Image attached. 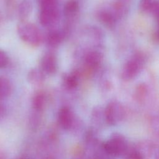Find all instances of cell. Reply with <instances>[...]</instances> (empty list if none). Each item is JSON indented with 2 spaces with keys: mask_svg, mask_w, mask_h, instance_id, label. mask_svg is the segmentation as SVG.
<instances>
[{
  "mask_svg": "<svg viewBox=\"0 0 159 159\" xmlns=\"http://www.w3.org/2000/svg\"><path fill=\"white\" fill-rule=\"evenodd\" d=\"M12 92V85L9 80L5 76H0V100L8 98Z\"/></svg>",
  "mask_w": 159,
  "mask_h": 159,
  "instance_id": "15",
  "label": "cell"
},
{
  "mask_svg": "<svg viewBox=\"0 0 159 159\" xmlns=\"http://www.w3.org/2000/svg\"><path fill=\"white\" fill-rule=\"evenodd\" d=\"M47 104V96L42 91H38L32 97V106L33 109L37 112L43 110Z\"/></svg>",
  "mask_w": 159,
  "mask_h": 159,
  "instance_id": "13",
  "label": "cell"
},
{
  "mask_svg": "<svg viewBox=\"0 0 159 159\" xmlns=\"http://www.w3.org/2000/svg\"><path fill=\"white\" fill-rule=\"evenodd\" d=\"M66 31L53 29L49 31L45 37L46 43L50 47L55 48L63 40Z\"/></svg>",
  "mask_w": 159,
  "mask_h": 159,
  "instance_id": "9",
  "label": "cell"
},
{
  "mask_svg": "<svg viewBox=\"0 0 159 159\" xmlns=\"http://www.w3.org/2000/svg\"><path fill=\"white\" fill-rule=\"evenodd\" d=\"M59 18L58 7L40 9L39 21L45 27L52 26L57 23Z\"/></svg>",
  "mask_w": 159,
  "mask_h": 159,
  "instance_id": "5",
  "label": "cell"
},
{
  "mask_svg": "<svg viewBox=\"0 0 159 159\" xmlns=\"http://www.w3.org/2000/svg\"><path fill=\"white\" fill-rule=\"evenodd\" d=\"M153 0H140V9L142 11H146L149 10L152 3Z\"/></svg>",
  "mask_w": 159,
  "mask_h": 159,
  "instance_id": "20",
  "label": "cell"
},
{
  "mask_svg": "<svg viewBox=\"0 0 159 159\" xmlns=\"http://www.w3.org/2000/svg\"><path fill=\"white\" fill-rule=\"evenodd\" d=\"M145 62L144 57L141 53L134 54L125 64L122 76L125 80H129L135 77L143 68Z\"/></svg>",
  "mask_w": 159,
  "mask_h": 159,
  "instance_id": "2",
  "label": "cell"
},
{
  "mask_svg": "<svg viewBox=\"0 0 159 159\" xmlns=\"http://www.w3.org/2000/svg\"><path fill=\"white\" fill-rule=\"evenodd\" d=\"M80 5L76 0H68L66 2L63 7L64 15L66 18L74 17L79 11Z\"/></svg>",
  "mask_w": 159,
  "mask_h": 159,
  "instance_id": "14",
  "label": "cell"
},
{
  "mask_svg": "<svg viewBox=\"0 0 159 159\" xmlns=\"http://www.w3.org/2000/svg\"><path fill=\"white\" fill-rule=\"evenodd\" d=\"M17 159H30L28 157H19V158H17Z\"/></svg>",
  "mask_w": 159,
  "mask_h": 159,
  "instance_id": "23",
  "label": "cell"
},
{
  "mask_svg": "<svg viewBox=\"0 0 159 159\" xmlns=\"http://www.w3.org/2000/svg\"><path fill=\"white\" fill-rule=\"evenodd\" d=\"M80 73L78 71H73L70 73L65 74L62 76L63 86L68 90L75 89L79 83Z\"/></svg>",
  "mask_w": 159,
  "mask_h": 159,
  "instance_id": "10",
  "label": "cell"
},
{
  "mask_svg": "<svg viewBox=\"0 0 159 159\" xmlns=\"http://www.w3.org/2000/svg\"><path fill=\"white\" fill-rule=\"evenodd\" d=\"M98 16L101 22H102V23L108 26L112 25L115 21V18L113 14L110 12L106 11H101L99 13Z\"/></svg>",
  "mask_w": 159,
  "mask_h": 159,
  "instance_id": "16",
  "label": "cell"
},
{
  "mask_svg": "<svg viewBox=\"0 0 159 159\" xmlns=\"http://www.w3.org/2000/svg\"><path fill=\"white\" fill-rule=\"evenodd\" d=\"M9 62V57L7 53L0 50V69L5 68Z\"/></svg>",
  "mask_w": 159,
  "mask_h": 159,
  "instance_id": "19",
  "label": "cell"
},
{
  "mask_svg": "<svg viewBox=\"0 0 159 159\" xmlns=\"http://www.w3.org/2000/svg\"><path fill=\"white\" fill-rule=\"evenodd\" d=\"M58 63L55 55L47 53L43 55L40 63V68L45 75H53L57 71Z\"/></svg>",
  "mask_w": 159,
  "mask_h": 159,
  "instance_id": "6",
  "label": "cell"
},
{
  "mask_svg": "<svg viewBox=\"0 0 159 159\" xmlns=\"http://www.w3.org/2000/svg\"><path fill=\"white\" fill-rule=\"evenodd\" d=\"M7 114V109L6 106L1 102H0V120L3 119Z\"/></svg>",
  "mask_w": 159,
  "mask_h": 159,
  "instance_id": "21",
  "label": "cell"
},
{
  "mask_svg": "<svg viewBox=\"0 0 159 159\" xmlns=\"http://www.w3.org/2000/svg\"><path fill=\"white\" fill-rule=\"evenodd\" d=\"M102 61V55L96 50L88 52L84 57V66L89 70H95L100 65Z\"/></svg>",
  "mask_w": 159,
  "mask_h": 159,
  "instance_id": "8",
  "label": "cell"
},
{
  "mask_svg": "<svg viewBox=\"0 0 159 159\" xmlns=\"http://www.w3.org/2000/svg\"><path fill=\"white\" fill-rule=\"evenodd\" d=\"M125 112L123 106L117 101H111L104 110L106 122L111 125H115L120 122L124 117Z\"/></svg>",
  "mask_w": 159,
  "mask_h": 159,
  "instance_id": "4",
  "label": "cell"
},
{
  "mask_svg": "<svg viewBox=\"0 0 159 159\" xmlns=\"http://www.w3.org/2000/svg\"><path fill=\"white\" fill-rule=\"evenodd\" d=\"M58 121L60 127L65 130H70L75 122L74 114L67 106L61 107L58 112Z\"/></svg>",
  "mask_w": 159,
  "mask_h": 159,
  "instance_id": "7",
  "label": "cell"
},
{
  "mask_svg": "<svg viewBox=\"0 0 159 159\" xmlns=\"http://www.w3.org/2000/svg\"><path fill=\"white\" fill-rule=\"evenodd\" d=\"M32 11V3L31 0H22L17 7V14L21 21H26Z\"/></svg>",
  "mask_w": 159,
  "mask_h": 159,
  "instance_id": "12",
  "label": "cell"
},
{
  "mask_svg": "<svg viewBox=\"0 0 159 159\" xmlns=\"http://www.w3.org/2000/svg\"><path fill=\"white\" fill-rule=\"evenodd\" d=\"M40 9L58 7V0H37Z\"/></svg>",
  "mask_w": 159,
  "mask_h": 159,
  "instance_id": "17",
  "label": "cell"
},
{
  "mask_svg": "<svg viewBox=\"0 0 159 159\" xmlns=\"http://www.w3.org/2000/svg\"><path fill=\"white\" fill-rule=\"evenodd\" d=\"M28 81L34 86H40L45 80V75L40 68H32L27 74Z\"/></svg>",
  "mask_w": 159,
  "mask_h": 159,
  "instance_id": "11",
  "label": "cell"
},
{
  "mask_svg": "<svg viewBox=\"0 0 159 159\" xmlns=\"http://www.w3.org/2000/svg\"><path fill=\"white\" fill-rule=\"evenodd\" d=\"M102 147L109 155L119 156L126 152L127 144L121 135H114L106 141Z\"/></svg>",
  "mask_w": 159,
  "mask_h": 159,
  "instance_id": "3",
  "label": "cell"
},
{
  "mask_svg": "<svg viewBox=\"0 0 159 159\" xmlns=\"http://www.w3.org/2000/svg\"><path fill=\"white\" fill-rule=\"evenodd\" d=\"M17 32L19 38L30 46L38 47L42 42V35L40 30L31 22L21 21L17 26Z\"/></svg>",
  "mask_w": 159,
  "mask_h": 159,
  "instance_id": "1",
  "label": "cell"
},
{
  "mask_svg": "<svg viewBox=\"0 0 159 159\" xmlns=\"http://www.w3.org/2000/svg\"><path fill=\"white\" fill-rule=\"evenodd\" d=\"M149 11H150L159 24V0H157L153 2Z\"/></svg>",
  "mask_w": 159,
  "mask_h": 159,
  "instance_id": "18",
  "label": "cell"
},
{
  "mask_svg": "<svg viewBox=\"0 0 159 159\" xmlns=\"http://www.w3.org/2000/svg\"><path fill=\"white\" fill-rule=\"evenodd\" d=\"M156 37H157V39L159 40V27H158V30H157V31L156 32Z\"/></svg>",
  "mask_w": 159,
  "mask_h": 159,
  "instance_id": "22",
  "label": "cell"
}]
</instances>
